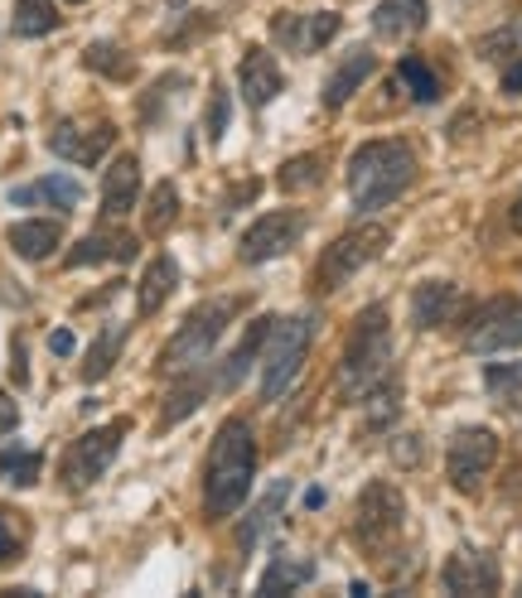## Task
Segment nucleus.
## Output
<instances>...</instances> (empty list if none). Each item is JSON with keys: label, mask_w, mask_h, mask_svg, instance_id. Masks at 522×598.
<instances>
[{"label": "nucleus", "mask_w": 522, "mask_h": 598, "mask_svg": "<svg viewBox=\"0 0 522 598\" xmlns=\"http://www.w3.org/2000/svg\"><path fill=\"white\" fill-rule=\"evenodd\" d=\"M257 478V439L247 420H228L214 435V454H208V478H204V512L214 522L232 516L252 492Z\"/></svg>", "instance_id": "obj_1"}, {"label": "nucleus", "mask_w": 522, "mask_h": 598, "mask_svg": "<svg viewBox=\"0 0 522 598\" xmlns=\"http://www.w3.org/2000/svg\"><path fill=\"white\" fill-rule=\"evenodd\" d=\"M416 179V150L406 141H368L349 160V198L359 212H377L402 198Z\"/></svg>", "instance_id": "obj_2"}, {"label": "nucleus", "mask_w": 522, "mask_h": 598, "mask_svg": "<svg viewBox=\"0 0 522 598\" xmlns=\"http://www.w3.org/2000/svg\"><path fill=\"white\" fill-rule=\"evenodd\" d=\"M387 363H392V333H387V309L383 304H368V309L353 319L349 347H343L339 363V391L349 401L368 396L377 381L387 377Z\"/></svg>", "instance_id": "obj_3"}, {"label": "nucleus", "mask_w": 522, "mask_h": 598, "mask_svg": "<svg viewBox=\"0 0 522 598\" xmlns=\"http://www.w3.org/2000/svg\"><path fill=\"white\" fill-rule=\"evenodd\" d=\"M232 314H238V300H204L198 304V309L184 319V329L165 343V353H160L165 377H180V371L204 367L208 357H214V347H218V338H223Z\"/></svg>", "instance_id": "obj_4"}, {"label": "nucleus", "mask_w": 522, "mask_h": 598, "mask_svg": "<svg viewBox=\"0 0 522 598\" xmlns=\"http://www.w3.org/2000/svg\"><path fill=\"white\" fill-rule=\"evenodd\" d=\"M309 338H315V319H309V314L271 324V333H266V343H262V396L266 401H276L295 381V371L309 353Z\"/></svg>", "instance_id": "obj_5"}, {"label": "nucleus", "mask_w": 522, "mask_h": 598, "mask_svg": "<svg viewBox=\"0 0 522 598\" xmlns=\"http://www.w3.org/2000/svg\"><path fill=\"white\" fill-rule=\"evenodd\" d=\"M387 242H392V232H387L383 222H368V228L343 232L339 242H329L325 256H319V266H315V290H319V295L339 290L343 280H353L368 261H377V256L387 252Z\"/></svg>", "instance_id": "obj_6"}, {"label": "nucleus", "mask_w": 522, "mask_h": 598, "mask_svg": "<svg viewBox=\"0 0 522 598\" xmlns=\"http://www.w3.org/2000/svg\"><path fill=\"white\" fill-rule=\"evenodd\" d=\"M126 430H131V420H112V425H102V430H87L83 439H73V444L63 449V459H59L63 488H69V492L93 488V483L107 473V464L121 454V439H126Z\"/></svg>", "instance_id": "obj_7"}, {"label": "nucleus", "mask_w": 522, "mask_h": 598, "mask_svg": "<svg viewBox=\"0 0 522 598\" xmlns=\"http://www.w3.org/2000/svg\"><path fill=\"white\" fill-rule=\"evenodd\" d=\"M402 516H406V502L392 483H373L363 488L359 498V516H353V536H359L363 550H373V560L402 536Z\"/></svg>", "instance_id": "obj_8"}, {"label": "nucleus", "mask_w": 522, "mask_h": 598, "mask_svg": "<svg viewBox=\"0 0 522 598\" xmlns=\"http://www.w3.org/2000/svg\"><path fill=\"white\" fill-rule=\"evenodd\" d=\"M464 347L470 353H508V347H522V300L503 295V300H488L484 309H474L470 329H464Z\"/></svg>", "instance_id": "obj_9"}, {"label": "nucleus", "mask_w": 522, "mask_h": 598, "mask_svg": "<svg viewBox=\"0 0 522 598\" xmlns=\"http://www.w3.org/2000/svg\"><path fill=\"white\" fill-rule=\"evenodd\" d=\"M300 232H305V212L300 208H276V212H262L257 222H252L247 232H242V246L238 256L247 266H262V261H276V256H286L291 246L300 242Z\"/></svg>", "instance_id": "obj_10"}, {"label": "nucleus", "mask_w": 522, "mask_h": 598, "mask_svg": "<svg viewBox=\"0 0 522 598\" xmlns=\"http://www.w3.org/2000/svg\"><path fill=\"white\" fill-rule=\"evenodd\" d=\"M494 459H498V435H494V430H484V425L454 430V439H450V459H446L450 483H454L460 492H474V488L484 483V473L494 468Z\"/></svg>", "instance_id": "obj_11"}, {"label": "nucleus", "mask_w": 522, "mask_h": 598, "mask_svg": "<svg viewBox=\"0 0 522 598\" xmlns=\"http://www.w3.org/2000/svg\"><path fill=\"white\" fill-rule=\"evenodd\" d=\"M112 141H117L112 121H97V126H87V131L83 126H59L49 135V150L63 155V160H73V164H83V169H93L107 150H112Z\"/></svg>", "instance_id": "obj_12"}, {"label": "nucleus", "mask_w": 522, "mask_h": 598, "mask_svg": "<svg viewBox=\"0 0 522 598\" xmlns=\"http://www.w3.org/2000/svg\"><path fill=\"white\" fill-rule=\"evenodd\" d=\"M450 594H498V565L479 550H454L440 570Z\"/></svg>", "instance_id": "obj_13"}, {"label": "nucleus", "mask_w": 522, "mask_h": 598, "mask_svg": "<svg viewBox=\"0 0 522 598\" xmlns=\"http://www.w3.org/2000/svg\"><path fill=\"white\" fill-rule=\"evenodd\" d=\"M141 194V164L136 155H117L102 174V218H126Z\"/></svg>", "instance_id": "obj_14"}, {"label": "nucleus", "mask_w": 522, "mask_h": 598, "mask_svg": "<svg viewBox=\"0 0 522 598\" xmlns=\"http://www.w3.org/2000/svg\"><path fill=\"white\" fill-rule=\"evenodd\" d=\"M10 203H15V208H39V203H49V208H59V212H73L77 203H83V184L69 174H44L35 184L10 188Z\"/></svg>", "instance_id": "obj_15"}, {"label": "nucleus", "mask_w": 522, "mask_h": 598, "mask_svg": "<svg viewBox=\"0 0 522 598\" xmlns=\"http://www.w3.org/2000/svg\"><path fill=\"white\" fill-rule=\"evenodd\" d=\"M136 252H141V242H136V236H131V232H93V236H83V242H77L73 246V252H69V266L77 270V266H97V261H121V266H126V261H136Z\"/></svg>", "instance_id": "obj_16"}, {"label": "nucleus", "mask_w": 522, "mask_h": 598, "mask_svg": "<svg viewBox=\"0 0 522 598\" xmlns=\"http://www.w3.org/2000/svg\"><path fill=\"white\" fill-rule=\"evenodd\" d=\"M271 324H276V319H257L247 333H242V343L223 357V367H218V377H214L218 391H238V387H242V377H247V371L257 367L262 343H266V333H271Z\"/></svg>", "instance_id": "obj_17"}, {"label": "nucleus", "mask_w": 522, "mask_h": 598, "mask_svg": "<svg viewBox=\"0 0 522 598\" xmlns=\"http://www.w3.org/2000/svg\"><path fill=\"white\" fill-rule=\"evenodd\" d=\"M454 304H460V290H454L450 280H426V285H416V295H411V324H416V329H440L454 314Z\"/></svg>", "instance_id": "obj_18"}, {"label": "nucleus", "mask_w": 522, "mask_h": 598, "mask_svg": "<svg viewBox=\"0 0 522 598\" xmlns=\"http://www.w3.org/2000/svg\"><path fill=\"white\" fill-rule=\"evenodd\" d=\"M5 242L25 261H44V256H53V246H63V228L53 218H29V222H15L5 232Z\"/></svg>", "instance_id": "obj_19"}, {"label": "nucleus", "mask_w": 522, "mask_h": 598, "mask_svg": "<svg viewBox=\"0 0 522 598\" xmlns=\"http://www.w3.org/2000/svg\"><path fill=\"white\" fill-rule=\"evenodd\" d=\"M242 97L252 101V107H266L276 93H281V68H276V59L266 49H247V59H242Z\"/></svg>", "instance_id": "obj_20"}, {"label": "nucleus", "mask_w": 522, "mask_h": 598, "mask_svg": "<svg viewBox=\"0 0 522 598\" xmlns=\"http://www.w3.org/2000/svg\"><path fill=\"white\" fill-rule=\"evenodd\" d=\"M426 25V0H377L373 29L377 39H406Z\"/></svg>", "instance_id": "obj_21"}, {"label": "nucleus", "mask_w": 522, "mask_h": 598, "mask_svg": "<svg viewBox=\"0 0 522 598\" xmlns=\"http://www.w3.org/2000/svg\"><path fill=\"white\" fill-rule=\"evenodd\" d=\"M373 68H377V59H373L368 49H353L349 59H343L335 73H329V83H325V107H343V101H349V97L373 77Z\"/></svg>", "instance_id": "obj_22"}, {"label": "nucleus", "mask_w": 522, "mask_h": 598, "mask_svg": "<svg viewBox=\"0 0 522 598\" xmlns=\"http://www.w3.org/2000/svg\"><path fill=\"white\" fill-rule=\"evenodd\" d=\"M174 285H180V266H174V256H155V261L146 266V276H141V285H136L141 314L160 309V304L174 295Z\"/></svg>", "instance_id": "obj_23"}, {"label": "nucleus", "mask_w": 522, "mask_h": 598, "mask_svg": "<svg viewBox=\"0 0 522 598\" xmlns=\"http://www.w3.org/2000/svg\"><path fill=\"white\" fill-rule=\"evenodd\" d=\"M305 579H315V565L291 556V550H276L271 565H266V574H262V594H291Z\"/></svg>", "instance_id": "obj_24"}, {"label": "nucleus", "mask_w": 522, "mask_h": 598, "mask_svg": "<svg viewBox=\"0 0 522 598\" xmlns=\"http://www.w3.org/2000/svg\"><path fill=\"white\" fill-rule=\"evenodd\" d=\"M121 343H126V324H107V329L97 333V343L87 347V363H83V381H87V387H93V381H102L107 371L117 367Z\"/></svg>", "instance_id": "obj_25"}, {"label": "nucleus", "mask_w": 522, "mask_h": 598, "mask_svg": "<svg viewBox=\"0 0 522 598\" xmlns=\"http://www.w3.org/2000/svg\"><path fill=\"white\" fill-rule=\"evenodd\" d=\"M286 498H291V483H286V478H281V483H271V492H266L262 507L247 516V522H242V532H238L242 556H247V550L257 546V540H262L266 532H271V522H276V512H281V502H286Z\"/></svg>", "instance_id": "obj_26"}, {"label": "nucleus", "mask_w": 522, "mask_h": 598, "mask_svg": "<svg viewBox=\"0 0 522 598\" xmlns=\"http://www.w3.org/2000/svg\"><path fill=\"white\" fill-rule=\"evenodd\" d=\"M208 387H214V381H208L198 367H194V371H184V387H174V391H170V405H165V415H160V430H170V425H180L184 415H194L198 405H204Z\"/></svg>", "instance_id": "obj_27"}, {"label": "nucleus", "mask_w": 522, "mask_h": 598, "mask_svg": "<svg viewBox=\"0 0 522 598\" xmlns=\"http://www.w3.org/2000/svg\"><path fill=\"white\" fill-rule=\"evenodd\" d=\"M10 29H15L20 39H44V34L59 29V10H53V0H15Z\"/></svg>", "instance_id": "obj_28"}, {"label": "nucleus", "mask_w": 522, "mask_h": 598, "mask_svg": "<svg viewBox=\"0 0 522 598\" xmlns=\"http://www.w3.org/2000/svg\"><path fill=\"white\" fill-rule=\"evenodd\" d=\"M174 218H180V194H174V184L165 179V184L150 188V203H146V236H165L174 228Z\"/></svg>", "instance_id": "obj_29"}, {"label": "nucleus", "mask_w": 522, "mask_h": 598, "mask_svg": "<svg viewBox=\"0 0 522 598\" xmlns=\"http://www.w3.org/2000/svg\"><path fill=\"white\" fill-rule=\"evenodd\" d=\"M39 468H44V454H35V449H0V478L15 483V488L39 483Z\"/></svg>", "instance_id": "obj_30"}, {"label": "nucleus", "mask_w": 522, "mask_h": 598, "mask_svg": "<svg viewBox=\"0 0 522 598\" xmlns=\"http://www.w3.org/2000/svg\"><path fill=\"white\" fill-rule=\"evenodd\" d=\"M319 179H325V160H319V155H300V160L281 164V188L286 194H305V188H315Z\"/></svg>", "instance_id": "obj_31"}, {"label": "nucleus", "mask_w": 522, "mask_h": 598, "mask_svg": "<svg viewBox=\"0 0 522 598\" xmlns=\"http://www.w3.org/2000/svg\"><path fill=\"white\" fill-rule=\"evenodd\" d=\"M397 73H402V83L411 87V97H416V101H436V97H440V77L430 73V68L421 63V59H411V53H406L402 63H397Z\"/></svg>", "instance_id": "obj_32"}, {"label": "nucleus", "mask_w": 522, "mask_h": 598, "mask_svg": "<svg viewBox=\"0 0 522 598\" xmlns=\"http://www.w3.org/2000/svg\"><path fill=\"white\" fill-rule=\"evenodd\" d=\"M276 34L295 39L300 49H325V44L339 34V15H309V25H305V29H276Z\"/></svg>", "instance_id": "obj_33"}, {"label": "nucleus", "mask_w": 522, "mask_h": 598, "mask_svg": "<svg viewBox=\"0 0 522 598\" xmlns=\"http://www.w3.org/2000/svg\"><path fill=\"white\" fill-rule=\"evenodd\" d=\"M484 381H488V391H494V396H503L508 405H513V401L522 396V367L488 363V367H484Z\"/></svg>", "instance_id": "obj_34"}, {"label": "nucleus", "mask_w": 522, "mask_h": 598, "mask_svg": "<svg viewBox=\"0 0 522 598\" xmlns=\"http://www.w3.org/2000/svg\"><path fill=\"white\" fill-rule=\"evenodd\" d=\"M228 121H232V97H228V87L218 83L214 87V101H208V135H214V141H223Z\"/></svg>", "instance_id": "obj_35"}, {"label": "nucleus", "mask_w": 522, "mask_h": 598, "mask_svg": "<svg viewBox=\"0 0 522 598\" xmlns=\"http://www.w3.org/2000/svg\"><path fill=\"white\" fill-rule=\"evenodd\" d=\"M121 49H112V44H93L87 49V68H97V73H112V77H131V63L117 59Z\"/></svg>", "instance_id": "obj_36"}, {"label": "nucleus", "mask_w": 522, "mask_h": 598, "mask_svg": "<svg viewBox=\"0 0 522 598\" xmlns=\"http://www.w3.org/2000/svg\"><path fill=\"white\" fill-rule=\"evenodd\" d=\"M15 556H20V532L10 522V512H0V565H10Z\"/></svg>", "instance_id": "obj_37"}, {"label": "nucleus", "mask_w": 522, "mask_h": 598, "mask_svg": "<svg viewBox=\"0 0 522 598\" xmlns=\"http://www.w3.org/2000/svg\"><path fill=\"white\" fill-rule=\"evenodd\" d=\"M15 425H20V405L10 401L5 391H0V439H5L10 430H15Z\"/></svg>", "instance_id": "obj_38"}, {"label": "nucleus", "mask_w": 522, "mask_h": 598, "mask_svg": "<svg viewBox=\"0 0 522 598\" xmlns=\"http://www.w3.org/2000/svg\"><path fill=\"white\" fill-rule=\"evenodd\" d=\"M73 347H77V343H73V333H69V329H53V333H49V353L69 357V353H73Z\"/></svg>", "instance_id": "obj_39"}, {"label": "nucleus", "mask_w": 522, "mask_h": 598, "mask_svg": "<svg viewBox=\"0 0 522 598\" xmlns=\"http://www.w3.org/2000/svg\"><path fill=\"white\" fill-rule=\"evenodd\" d=\"M503 93H513V97H522V59L503 68Z\"/></svg>", "instance_id": "obj_40"}, {"label": "nucleus", "mask_w": 522, "mask_h": 598, "mask_svg": "<svg viewBox=\"0 0 522 598\" xmlns=\"http://www.w3.org/2000/svg\"><path fill=\"white\" fill-rule=\"evenodd\" d=\"M10 377H15L20 387L29 381V371H25V343H20V338H15V367H10Z\"/></svg>", "instance_id": "obj_41"}, {"label": "nucleus", "mask_w": 522, "mask_h": 598, "mask_svg": "<svg viewBox=\"0 0 522 598\" xmlns=\"http://www.w3.org/2000/svg\"><path fill=\"white\" fill-rule=\"evenodd\" d=\"M513 228H518V232H522V194H518V198H513Z\"/></svg>", "instance_id": "obj_42"}, {"label": "nucleus", "mask_w": 522, "mask_h": 598, "mask_svg": "<svg viewBox=\"0 0 522 598\" xmlns=\"http://www.w3.org/2000/svg\"><path fill=\"white\" fill-rule=\"evenodd\" d=\"M69 5H83V0H69Z\"/></svg>", "instance_id": "obj_43"}]
</instances>
